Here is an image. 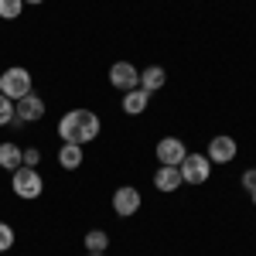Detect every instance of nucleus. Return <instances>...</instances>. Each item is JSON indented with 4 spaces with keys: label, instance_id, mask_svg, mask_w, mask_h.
<instances>
[{
    "label": "nucleus",
    "instance_id": "1",
    "mask_svg": "<svg viewBox=\"0 0 256 256\" xmlns=\"http://www.w3.org/2000/svg\"><path fill=\"white\" fill-rule=\"evenodd\" d=\"M99 130H102V123H99V116L92 110H68L58 120L62 144H79V147H86V144H92L99 137Z\"/></svg>",
    "mask_w": 256,
    "mask_h": 256
},
{
    "label": "nucleus",
    "instance_id": "2",
    "mask_svg": "<svg viewBox=\"0 0 256 256\" xmlns=\"http://www.w3.org/2000/svg\"><path fill=\"white\" fill-rule=\"evenodd\" d=\"M10 188H14L18 198L34 202V198H41V192H44V178L38 174V168H24V164H20L18 171H10Z\"/></svg>",
    "mask_w": 256,
    "mask_h": 256
},
{
    "label": "nucleus",
    "instance_id": "3",
    "mask_svg": "<svg viewBox=\"0 0 256 256\" xmlns=\"http://www.w3.org/2000/svg\"><path fill=\"white\" fill-rule=\"evenodd\" d=\"M31 72L28 68H20V65H10L7 72H0V96H7V99H24L28 92H34L31 89Z\"/></svg>",
    "mask_w": 256,
    "mask_h": 256
},
{
    "label": "nucleus",
    "instance_id": "4",
    "mask_svg": "<svg viewBox=\"0 0 256 256\" xmlns=\"http://www.w3.org/2000/svg\"><path fill=\"white\" fill-rule=\"evenodd\" d=\"M178 171H181L184 184H205L208 174H212V160L205 154H184V160L178 164Z\"/></svg>",
    "mask_w": 256,
    "mask_h": 256
},
{
    "label": "nucleus",
    "instance_id": "5",
    "mask_svg": "<svg viewBox=\"0 0 256 256\" xmlns=\"http://www.w3.org/2000/svg\"><path fill=\"white\" fill-rule=\"evenodd\" d=\"M140 205H144V195H140L134 184H120L116 192H113V212L120 218H130L140 212Z\"/></svg>",
    "mask_w": 256,
    "mask_h": 256
},
{
    "label": "nucleus",
    "instance_id": "6",
    "mask_svg": "<svg viewBox=\"0 0 256 256\" xmlns=\"http://www.w3.org/2000/svg\"><path fill=\"white\" fill-rule=\"evenodd\" d=\"M44 110H48L44 99H41L38 92H28L24 99L14 102V123H18V126H24V123H38V120L44 116Z\"/></svg>",
    "mask_w": 256,
    "mask_h": 256
},
{
    "label": "nucleus",
    "instance_id": "7",
    "mask_svg": "<svg viewBox=\"0 0 256 256\" xmlns=\"http://www.w3.org/2000/svg\"><path fill=\"white\" fill-rule=\"evenodd\" d=\"M110 86H113V89H120V92L137 89V86H140L137 65H130V62H113V65H110Z\"/></svg>",
    "mask_w": 256,
    "mask_h": 256
},
{
    "label": "nucleus",
    "instance_id": "8",
    "mask_svg": "<svg viewBox=\"0 0 256 256\" xmlns=\"http://www.w3.org/2000/svg\"><path fill=\"white\" fill-rule=\"evenodd\" d=\"M239 154V147H236V140L232 137H226V134H218V137L208 140V150H205V158L212 160V164H232Z\"/></svg>",
    "mask_w": 256,
    "mask_h": 256
},
{
    "label": "nucleus",
    "instance_id": "9",
    "mask_svg": "<svg viewBox=\"0 0 256 256\" xmlns=\"http://www.w3.org/2000/svg\"><path fill=\"white\" fill-rule=\"evenodd\" d=\"M154 154H158L160 164H168V168H178V164L184 160V154H188V147H184V144H181L178 137H164V140H158Z\"/></svg>",
    "mask_w": 256,
    "mask_h": 256
},
{
    "label": "nucleus",
    "instance_id": "10",
    "mask_svg": "<svg viewBox=\"0 0 256 256\" xmlns=\"http://www.w3.org/2000/svg\"><path fill=\"white\" fill-rule=\"evenodd\" d=\"M184 181H181V171L178 168H168V164H160L158 171H154V188H158L160 195H171V192H178Z\"/></svg>",
    "mask_w": 256,
    "mask_h": 256
},
{
    "label": "nucleus",
    "instance_id": "11",
    "mask_svg": "<svg viewBox=\"0 0 256 256\" xmlns=\"http://www.w3.org/2000/svg\"><path fill=\"white\" fill-rule=\"evenodd\" d=\"M120 106H123V113H126V116H140V113H144V110L150 106V92L137 86V89L123 92V102H120Z\"/></svg>",
    "mask_w": 256,
    "mask_h": 256
},
{
    "label": "nucleus",
    "instance_id": "12",
    "mask_svg": "<svg viewBox=\"0 0 256 256\" xmlns=\"http://www.w3.org/2000/svg\"><path fill=\"white\" fill-rule=\"evenodd\" d=\"M164 82H168V72L160 68V65H147V68H140V89H147L150 96L164 89Z\"/></svg>",
    "mask_w": 256,
    "mask_h": 256
},
{
    "label": "nucleus",
    "instance_id": "13",
    "mask_svg": "<svg viewBox=\"0 0 256 256\" xmlns=\"http://www.w3.org/2000/svg\"><path fill=\"white\" fill-rule=\"evenodd\" d=\"M82 246H86V253H106V250H110V232L89 229V232L82 236Z\"/></svg>",
    "mask_w": 256,
    "mask_h": 256
},
{
    "label": "nucleus",
    "instance_id": "14",
    "mask_svg": "<svg viewBox=\"0 0 256 256\" xmlns=\"http://www.w3.org/2000/svg\"><path fill=\"white\" fill-rule=\"evenodd\" d=\"M58 164L65 168V171H76V168H82V147H79V144H62Z\"/></svg>",
    "mask_w": 256,
    "mask_h": 256
},
{
    "label": "nucleus",
    "instance_id": "15",
    "mask_svg": "<svg viewBox=\"0 0 256 256\" xmlns=\"http://www.w3.org/2000/svg\"><path fill=\"white\" fill-rule=\"evenodd\" d=\"M0 168L4 171H18L20 168V147L18 144H10V140L0 144Z\"/></svg>",
    "mask_w": 256,
    "mask_h": 256
},
{
    "label": "nucleus",
    "instance_id": "16",
    "mask_svg": "<svg viewBox=\"0 0 256 256\" xmlns=\"http://www.w3.org/2000/svg\"><path fill=\"white\" fill-rule=\"evenodd\" d=\"M24 10V0H0V20H18Z\"/></svg>",
    "mask_w": 256,
    "mask_h": 256
},
{
    "label": "nucleus",
    "instance_id": "17",
    "mask_svg": "<svg viewBox=\"0 0 256 256\" xmlns=\"http://www.w3.org/2000/svg\"><path fill=\"white\" fill-rule=\"evenodd\" d=\"M14 123V99L0 96V126H10Z\"/></svg>",
    "mask_w": 256,
    "mask_h": 256
},
{
    "label": "nucleus",
    "instance_id": "18",
    "mask_svg": "<svg viewBox=\"0 0 256 256\" xmlns=\"http://www.w3.org/2000/svg\"><path fill=\"white\" fill-rule=\"evenodd\" d=\"M10 246H14V229L7 222H0V253H7Z\"/></svg>",
    "mask_w": 256,
    "mask_h": 256
},
{
    "label": "nucleus",
    "instance_id": "19",
    "mask_svg": "<svg viewBox=\"0 0 256 256\" xmlns=\"http://www.w3.org/2000/svg\"><path fill=\"white\" fill-rule=\"evenodd\" d=\"M38 160H41V150H38V147L20 150V164H24V168H38Z\"/></svg>",
    "mask_w": 256,
    "mask_h": 256
},
{
    "label": "nucleus",
    "instance_id": "20",
    "mask_svg": "<svg viewBox=\"0 0 256 256\" xmlns=\"http://www.w3.org/2000/svg\"><path fill=\"white\" fill-rule=\"evenodd\" d=\"M239 184H242L246 192H253V188H256V168H246L242 178H239Z\"/></svg>",
    "mask_w": 256,
    "mask_h": 256
},
{
    "label": "nucleus",
    "instance_id": "21",
    "mask_svg": "<svg viewBox=\"0 0 256 256\" xmlns=\"http://www.w3.org/2000/svg\"><path fill=\"white\" fill-rule=\"evenodd\" d=\"M24 4H31V7H38V4H44V0H24Z\"/></svg>",
    "mask_w": 256,
    "mask_h": 256
},
{
    "label": "nucleus",
    "instance_id": "22",
    "mask_svg": "<svg viewBox=\"0 0 256 256\" xmlns=\"http://www.w3.org/2000/svg\"><path fill=\"white\" fill-rule=\"evenodd\" d=\"M250 198H253V205H256V188H253V192H250Z\"/></svg>",
    "mask_w": 256,
    "mask_h": 256
},
{
    "label": "nucleus",
    "instance_id": "23",
    "mask_svg": "<svg viewBox=\"0 0 256 256\" xmlns=\"http://www.w3.org/2000/svg\"><path fill=\"white\" fill-rule=\"evenodd\" d=\"M86 256H106V253H86Z\"/></svg>",
    "mask_w": 256,
    "mask_h": 256
},
{
    "label": "nucleus",
    "instance_id": "24",
    "mask_svg": "<svg viewBox=\"0 0 256 256\" xmlns=\"http://www.w3.org/2000/svg\"><path fill=\"white\" fill-rule=\"evenodd\" d=\"M0 256H4V253H0Z\"/></svg>",
    "mask_w": 256,
    "mask_h": 256
}]
</instances>
